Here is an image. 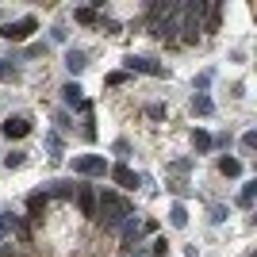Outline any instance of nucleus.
I'll list each match as a JSON object with an SVG mask.
<instances>
[{
    "label": "nucleus",
    "instance_id": "nucleus-1",
    "mask_svg": "<svg viewBox=\"0 0 257 257\" xmlns=\"http://www.w3.org/2000/svg\"><path fill=\"white\" fill-rule=\"evenodd\" d=\"M96 219L107 226V230H119L127 219H135V207H131V200H123L119 192H100L96 196Z\"/></svg>",
    "mask_w": 257,
    "mask_h": 257
},
{
    "label": "nucleus",
    "instance_id": "nucleus-2",
    "mask_svg": "<svg viewBox=\"0 0 257 257\" xmlns=\"http://www.w3.org/2000/svg\"><path fill=\"white\" fill-rule=\"evenodd\" d=\"M73 173H81V177H104L107 165L100 154H81V158H73Z\"/></svg>",
    "mask_w": 257,
    "mask_h": 257
},
{
    "label": "nucleus",
    "instance_id": "nucleus-3",
    "mask_svg": "<svg viewBox=\"0 0 257 257\" xmlns=\"http://www.w3.org/2000/svg\"><path fill=\"white\" fill-rule=\"evenodd\" d=\"M127 69L131 73H146V77H165V65L154 62V58H142V54H127Z\"/></svg>",
    "mask_w": 257,
    "mask_h": 257
},
{
    "label": "nucleus",
    "instance_id": "nucleus-4",
    "mask_svg": "<svg viewBox=\"0 0 257 257\" xmlns=\"http://www.w3.org/2000/svg\"><path fill=\"white\" fill-rule=\"evenodd\" d=\"M35 27H39V23H35V16H23V20H16V23H8V27H4V39H8V43H23V39H27V35L35 31Z\"/></svg>",
    "mask_w": 257,
    "mask_h": 257
},
{
    "label": "nucleus",
    "instance_id": "nucleus-5",
    "mask_svg": "<svg viewBox=\"0 0 257 257\" xmlns=\"http://www.w3.org/2000/svg\"><path fill=\"white\" fill-rule=\"evenodd\" d=\"M4 139H23V135H31V119L27 115H12V119H4Z\"/></svg>",
    "mask_w": 257,
    "mask_h": 257
},
{
    "label": "nucleus",
    "instance_id": "nucleus-6",
    "mask_svg": "<svg viewBox=\"0 0 257 257\" xmlns=\"http://www.w3.org/2000/svg\"><path fill=\"white\" fill-rule=\"evenodd\" d=\"M119 230H123V249H135V246H139V238H142V230H146V226H142L139 219H127V223L119 226Z\"/></svg>",
    "mask_w": 257,
    "mask_h": 257
},
{
    "label": "nucleus",
    "instance_id": "nucleus-7",
    "mask_svg": "<svg viewBox=\"0 0 257 257\" xmlns=\"http://www.w3.org/2000/svg\"><path fill=\"white\" fill-rule=\"evenodd\" d=\"M81 92H85V88L77 85V81H69V85L62 88V96H65V104H69V107H81V111H85V115H88V104H85V96H81Z\"/></svg>",
    "mask_w": 257,
    "mask_h": 257
},
{
    "label": "nucleus",
    "instance_id": "nucleus-8",
    "mask_svg": "<svg viewBox=\"0 0 257 257\" xmlns=\"http://www.w3.org/2000/svg\"><path fill=\"white\" fill-rule=\"evenodd\" d=\"M16 230H20V219H16L12 211H0V246H4V242H8Z\"/></svg>",
    "mask_w": 257,
    "mask_h": 257
},
{
    "label": "nucleus",
    "instance_id": "nucleus-9",
    "mask_svg": "<svg viewBox=\"0 0 257 257\" xmlns=\"http://www.w3.org/2000/svg\"><path fill=\"white\" fill-rule=\"evenodd\" d=\"M111 181H115L119 188H139V177H135L127 165H115V169H111Z\"/></svg>",
    "mask_w": 257,
    "mask_h": 257
},
{
    "label": "nucleus",
    "instance_id": "nucleus-10",
    "mask_svg": "<svg viewBox=\"0 0 257 257\" xmlns=\"http://www.w3.org/2000/svg\"><path fill=\"white\" fill-rule=\"evenodd\" d=\"M46 196H58V200H73V196H77V184H73V181H54Z\"/></svg>",
    "mask_w": 257,
    "mask_h": 257
},
{
    "label": "nucleus",
    "instance_id": "nucleus-11",
    "mask_svg": "<svg viewBox=\"0 0 257 257\" xmlns=\"http://www.w3.org/2000/svg\"><path fill=\"white\" fill-rule=\"evenodd\" d=\"M77 204H81L85 215H96V192L92 188H77Z\"/></svg>",
    "mask_w": 257,
    "mask_h": 257
},
{
    "label": "nucleus",
    "instance_id": "nucleus-12",
    "mask_svg": "<svg viewBox=\"0 0 257 257\" xmlns=\"http://www.w3.org/2000/svg\"><path fill=\"white\" fill-rule=\"evenodd\" d=\"M85 65H88V58H85V54H81V50H65V69H69V73H81V69H85Z\"/></svg>",
    "mask_w": 257,
    "mask_h": 257
},
{
    "label": "nucleus",
    "instance_id": "nucleus-13",
    "mask_svg": "<svg viewBox=\"0 0 257 257\" xmlns=\"http://www.w3.org/2000/svg\"><path fill=\"white\" fill-rule=\"evenodd\" d=\"M46 200H50L46 192H31V196H27V211H31L35 219H39V215L46 211Z\"/></svg>",
    "mask_w": 257,
    "mask_h": 257
},
{
    "label": "nucleus",
    "instance_id": "nucleus-14",
    "mask_svg": "<svg viewBox=\"0 0 257 257\" xmlns=\"http://www.w3.org/2000/svg\"><path fill=\"white\" fill-rule=\"evenodd\" d=\"M219 173H223V177H242V161L238 158H219Z\"/></svg>",
    "mask_w": 257,
    "mask_h": 257
},
{
    "label": "nucleus",
    "instance_id": "nucleus-15",
    "mask_svg": "<svg viewBox=\"0 0 257 257\" xmlns=\"http://www.w3.org/2000/svg\"><path fill=\"white\" fill-rule=\"evenodd\" d=\"M192 146H196V150H200V154H207V150H211V146H215V139H211V135H207V131H192Z\"/></svg>",
    "mask_w": 257,
    "mask_h": 257
},
{
    "label": "nucleus",
    "instance_id": "nucleus-16",
    "mask_svg": "<svg viewBox=\"0 0 257 257\" xmlns=\"http://www.w3.org/2000/svg\"><path fill=\"white\" fill-rule=\"evenodd\" d=\"M192 111H196V115H211V111H215V104L204 96V92H196V96H192Z\"/></svg>",
    "mask_w": 257,
    "mask_h": 257
},
{
    "label": "nucleus",
    "instance_id": "nucleus-17",
    "mask_svg": "<svg viewBox=\"0 0 257 257\" xmlns=\"http://www.w3.org/2000/svg\"><path fill=\"white\" fill-rule=\"evenodd\" d=\"M169 223H173V226H188V211H184V204H173Z\"/></svg>",
    "mask_w": 257,
    "mask_h": 257
},
{
    "label": "nucleus",
    "instance_id": "nucleus-18",
    "mask_svg": "<svg viewBox=\"0 0 257 257\" xmlns=\"http://www.w3.org/2000/svg\"><path fill=\"white\" fill-rule=\"evenodd\" d=\"M253 192H257V181H249L246 188H242V196H238V204H242V207H253Z\"/></svg>",
    "mask_w": 257,
    "mask_h": 257
},
{
    "label": "nucleus",
    "instance_id": "nucleus-19",
    "mask_svg": "<svg viewBox=\"0 0 257 257\" xmlns=\"http://www.w3.org/2000/svg\"><path fill=\"white\" fill-rule=\"evenodd\" d=\"M16 77H20V69H16L12 62H4V58H0V81H16Z\"/></svg>",
    "mask_w": 257,
    "mask_h": 257
},
{
    "label": "nucleus",
    "instance_id": "nucleus-20",
    "mask_svg": "<svg viewBox=\"0 0 257 257\" xmlns=\"http://www.w3.org/2000/svg\"><path fill=\"white\" fill-rule=\"evenodd\" d=\"M77 23H96V8H77Z\"/></svg>",
    "mask_w": 257,
    "mask_h": 257
},
{
    "label": "nucleus",
    "instance_id": "nucleus-21",
    "mask_svg": "<svg viewBox=\"0 0 257 257\" xmlns=\"http://www.w3.org/2000/svg\"><path fill=\"white\" fill-rule=\"evenodd\" d=\"M23 161H27V158H23V154H20V150H12V154H8V158H4V165H8V169H20Z\"/></svg>",
    "mask_w": 257,
    "mask_h": 257
},
{
    "label": "nucleus",
    "instance_id": "nucleus-22",
    "mask_svg": "<svg viewBox=\"0 0 257 257\" xmlns=\"http://www.w3.org/2000/svg\"><path fill=\"white\" fill-rule=\"evenodd\" d=\"M146 115H150V119H165V104H150V107H146Z\"/></svg>",
    "mask_w": 257,
    "mask_h": 257
},
{
    "label": "nucleus",
    "instance_id": "nucleus-23",
    "mask_svg": "<svg viewBox=\"0 0 257 257\" xmlns=\"http://www.w3.org/2000/svg\"><path fill=\"white\" fill-rule=\"evenodd\" d=\"M253 146H257V135L246 131V135H242V150H253Z\"/></svg>",
    "mask_w": 257,
    "mask_h": 257
},
{
    "label": "nucleus",
    "instance_id": "nucleus-24",
    "mask_svg": "<svg viewBox=\"0 0 257 257\" xmlns=\"http://www.w3.org/2000/svg\"><path fill=\"white\" fill-rule=\"evenodd\" d=\"M123 81H127V73H123V69H115V73H107V85H123Z\"/></svg>",
    "mask_w": 257,
    "mask_h": 257
}]
</instances>
